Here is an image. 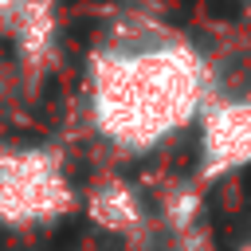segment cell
Masks as SVG:
<instances>
[{
    "label": "cell",
    "mask_w": 251,
    "mask_h": 251,
    "mask_svg": "<svg viewBox=\"0 0 251 251\" xmlns=\"http://www.w3.org/2000/svg\"><path fill=\"white\" fill-rule=\"evenodd\" d=\"M75 208V188L51 149H0V224H51Z\"/></svg>",
    "instance_id": "obj_2"
},
{
    "label": "cell",
    "mask_w": 251,
    "mask_h": 251,
    "mask_svg": "<svg viewBox=\"0 0 251 251\" xmlns=\"http://www.w3.org/2000/svg\"><path fill=\"white\" fill-rule=\"evenodd\" d=\"M208 82V63L192 43L145 27L126 31L106 43L90 67L94 129L126 153L157 149L200 118Z\"/></svg>",
    "instance_id": "obj_1"
},
{
    "label": "cell",
    "mask_w": 251,
    "mask_h": 251,
    "mask_svg": "<svg viewBox=\"0 0 251 251\" xmlns=\"http://www.w3.org/2000/svg\"><path fill=\"white\" fill-rule=\"evenodd\" d=\"M251 165V94L200 110V173L224 176Z\"/></svg>",
    "instance_id": "obj_3"
},
{
    "label": "cell",
    "mask_w": 251,
    "mask_h": 251,
    "mask_svg": "<svg viewBox=\"0 0 251 251\" xmlns=\"http://www.w3.org/2000/svg\"><path fill=\"white\" fill-rule=\"evenodd\" d=\"M247 4H251V0H247Z\"/></svg>",
    "instance_id": "obj_7"
},
{
    "label": "cell",
    "mask_w": 251,
    "mask_h": 251,
    "mask_svg": "<svg viewBox=\"0 0 251 251\" xmlns=\"http://www.w3.org/2000/svg\"><path fill=\"white\" fill-rule=\"evenodd\" d=\"M239 251H251V243H243V247H239Z\"/></svg>",
    "instance_id": "obj_6"
},
{
    "label": "cell",
    "mask_w": 251,
    "mask_h": 251,
    "mask_svg": "<svg viewBox=\"0 0 251 251\" xmlns=\"http://www.w3.org/2000/svg\"><path fill=\"white\" fill-rule=\"evenodd\" d=\"M86 216L110 235H137L145 227V200L122 176H102L86 192Z\"/></svg>",
    "instance_id": "obj_4"
},
{
    "label": "cell",
    "mask_w": 251,
    "mask_h": 251,
    "mask_svg": "<svg viewBox=\"0 0 251 251\" xmlns=\"http://www.w3.org/2000/svg\"><path fill=\"white\" fill-rule=\"evenodd\" d=\"M24 4H27V0H0V35H8V31H12L16 16L24 12Z\"/></svg>",
    "instance_id": "obj_5"
}]
</instances>
